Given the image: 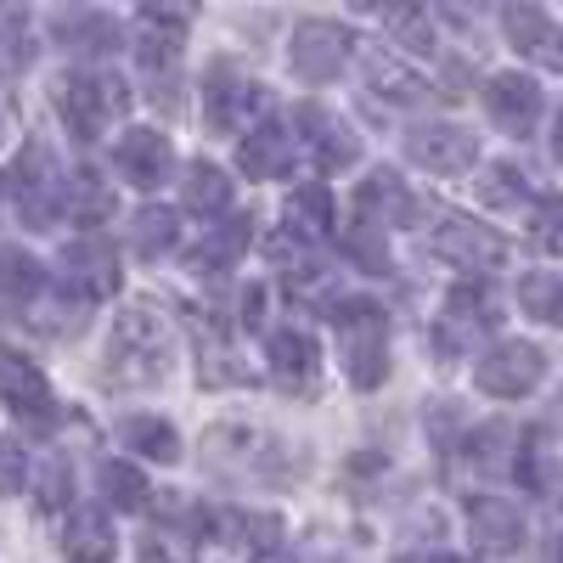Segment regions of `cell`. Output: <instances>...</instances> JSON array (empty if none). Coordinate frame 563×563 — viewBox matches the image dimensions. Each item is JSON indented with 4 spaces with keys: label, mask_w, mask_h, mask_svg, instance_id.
I'll list each match as a JSON object with an SVG mask.
<instances>
[{
    "label": "cell",
    "mask_w": 563,
    "mask_h": 563,
    "mask_svg": "<svg viewBox=\"0 0 563 563\" xmlns=\"http://www.w3.org/2000/svg\"><path fill=\"white\" fill-rule=\"evenodd\" d=\"M198 456L214 479L225 485H254V490H282L305 474V451L294 440H282L276 429H260V422H214V429L198 440Z\"/></svg>",
    "instance_id": "1"
},
{
    "label": "cell",
    "mask_w": 563,
    "mask_h": 563,
    "mask_svg": "<svg viewBox=\"0 0 563 563\" xmlns=\"http://www.w3.org/2000/svg\"><path fill=\"white\" fill-rule=\"evenodd\" d=\"M175 355V321L158 305H130L113 321V355L108 378L113 384H158Z\"/></svg>",
    "instance_id": "2"
},
{
    "label": "cell",
    "mask_w": 563,
    "mask_h": 563,
    "mask_svg": "<svg viewBox=\"0 0 563 563\" xmlns=\"http://www.w3.org/2000/svg\"><path fill=\"white\" fill-rule=\"evenodd\" d=\"M333 327H339V350L344 372L355 389H378L389 378V310L372 299H333Z\"/></svg>",
    "instance_id": "3"
},
{
    "label": "cell",
    "mask_w": 563,
    "mask_h": 563,
    "mask_svg": "<svg viewBox=\"0 0 563 563\" xmlns=\"http://www.w3.org/2000/svg\"><path fill=\"white\" fill-rule=\"evenodd\" d=\"M124 108H130V85L119 74H108V68H68L57 79V113L79 141L108 130Z\"/></svg>",
    "instance_id": "4"
},
{
    "label": "cell",
    "mask_w": 563,
    "mask_h": 563,
    "mask_svg": "<svg viewBox=\"0 0 563 563\" xmlns=\"http://www.w3.org/2000/svg\"><path fill=\"white\" fill-rule=\"evenodd\" d=\"M7 198L23 214V225H34V231H45L63 214V164L40 135L23 141V153H18V164L7 175Z\"/></svg>",
    "instance_id": "5"
},
{
    "label": "cell",
    "mask_w": 563,
    "mask_h": 563,
    "mask_svg": "<svg viewBox=\"0 0 563 563\" xmlns=\"http://www.w3.org/2000/svg\"><path fill=\"white\" fill-rule=\"evenodd\" d=\"M541 378H547V355L530 339H501L474 361V384L490 400H525L541 389Z\"/></svg>",
    "instance_id": "6"
},
{
    "label": "cell",
    "mask_w": 563,
    "mask_h": 563,
    "mask_svg": "<svg viewBox=\"0 0 563 563\" xmlns=\"http://www.w3.org/2000/svg\"><path fill=\"white\" fill-rule=\"evenodd\" d=\"M429 254L467 271V276H485L496 265H507V238L479 220H467V214H445L434 231H429Z\"/></svg>",
    "instance_id": "7"
},
{
    "label": "cell",
    "mask_w": 563,
    "mask_h": 563,
    "mask_svg": "<svg viewBox=\"0 0 563 563\" xmlns=\"http://www.w3.org/2000/svg\"><path fill=\"white\" fill-rule=\"evenodd\" d=\"M350 52H355V34L344 23H333V18H305L294 29V45H288L294 74L305 85H333L350 68Z\"/></svg>",
    "instance_id": "8"
},
{
    "label": "cell",
    "mask_w": 563,
    "mask_h": 563,
    "mask_svg": "<svg viewBox=\"0 0 563 563\" xmlns=\"http://www.w3.org/2000/svg\"><path fill=\"white\" fill-rule=\"evenodd\" d=\"M406 158L429 175H462L479 158V135L467 124H451V119L417 124V130H406Z\"/></svg>",
    "instance_id": "9"
},
{
    "label": "cell",
    "mask_w": 563,
    "mask_h": 563,
    "mask_svg": "<svg viewBox=\"0 0 563 563\" xmlns=\"http://www.w3.org/2000/svg\"><path fill=\"white\" fill-rule=\"evenodd\" d=\"M496 327V299H490V288H456L451 299H445V310H440V321H434V350L451 361V355H467L485 333Z\"/></svg>",
    "instance_id": "10"
},
{
    "label": "cell",
    "mask_w": 563,
    "mask_h": 563,
    "mask_svg": "<svg viewBox=\"0 0 563 563\" xmlns=\"http://www.w3.org/2000/svg\"><path fill=\"white\" fill-rule=\"evenodd\" d=\"M260 85L231 63V57H214L209 74H203V113H209V130H238L249 119V108H260Z\"/></svg>",
    "instance_id": "11"
},
{
    "label": "cell",
    "mask_w": 563,
    "mask_h": 563,
    "mask_svg": "<svg viewBox=\"0 0 563 563\" xmlns=\"http://www.w3.org/2000/svg\"><path fill=\"white\" fill-rule=\"evenodd\" d=\"M63 276H68V288L79 294V299H108V294H119V254H113V243L102 238V231H85V238H74L68 249H63Z\"/></svg>",
    "instance_id": "12"
},
{
    "label": "cell",
    "mask_w": 563,
    "mask_h": 563,
    "mask_svg": "<svg viewBox=\"0 0 563 563\" xmlns=\"http://www.w3.org/2000/svg\"><path fill=\"white\" fill-rule=\"evenodd\" d=\"M294 124L305 130V141H310V153H316V164H321V169H350V164L361 158V135H355L333 108H321V102H299V108H294Z\"/></svg>",
    "instance_id": "13"
},
{
    "label": "cell",
    "mask_w": 563,
    "mask_h": 563,
    "mask_svg": "<svg viewBox=\"0 0 563 563\" xmlns=\"http://www.w3.org/2000/svg\"><path fill=\"white\" fill-rule=\"evenodd\" d=\"M0 400H7L23 422H52V378L18 350H0Z\"/></svg>",
    "instance_id": "14"
},
{
    "label": "cell",
    "mask_w": 563,
    "mask_h": 563,
    "mask_svg": "<svg viewBox=\"0 0 563 563\" xmlns=\"http://www.w3.org/2000/svg\"><path fill=\"white\" fill-rule=\"evenodd\" d=\"M485 108L507 135H530L541 124V85L530 74H490L485 79Z\"/></svg>",
    "instance_id": "15"
},
{
    "label": "cell",
    "mask_w": 563,
    "mask_h": 563,
    "mask_svg": "<svg viewBox=\"0 0 563 563\" xmlns=\"http://www.w3.org/2000/svg\"><path fill=\"white\" fill-rule=\"evenodd\" d=\"M467 536H474L485 552H519V541H525L519 501H512V496H490V490L467 496Z\"/></svg>",
    "instance_id": "16"
},
{
    "label": "cell",
    "mask_w": 563,
    "mask_h": 563,
    "mask_svg": "<svg viewBox=\"0 0 563 563\" xmlns=\"http://www.w3.org/2000/svg\"><path fill=\"white\" fill-rule=\"evenodd\" d=\"M355 203H361V220L366 225H378V231H395V225H411L417 220V192L395 175V169H372L366 180H361V192H355Z\"/></svg>",
    "instance_id": "17"
},
{
    "label": "cell",
    "mask_w": 563,
    "mask_h": 563,
    "mask_svg": "<svg viewBox=\"0 0 563 563\" xmlns=\"http://www.w3.org/2000/svg\"><path fill=\"white\" fill-rule=\"evenodd\" d=\"M265 355H271V378H276V389H294V395L316 389V378H321V350H316L310 333L276 327L271 344H265Z\"/></svg>",
    "instance_id": "18"
},
{
    "label": "cell",
    "mask_w": 563,
    "mask_h": 563,
    "mask_svg": "<svg viewBox=\"0 0 563 563\" xmlns=\"http://www.w3.org/2000/svg\"><path fill=\"white\" fill-rule=\"evenodd\" d=\"M186 29H192V12L141 7V18H135V57H141V68L164 74V68L175 63V52L186 45Z\"/></svg>",
    "instance_id": "19"
},
{
    "label": "cell",
    "mask_w": 563,
    "mask_h": 563,
    "mask_svg": "<svg viewBox=\"0 0 563 563\" xmlns=\"http://www.w3.org/2000/svg\"><path fill=\"white\" fill-rule=\"evenodd\" d=\"M113 164H119L124 180L141 186V192H147V186H164L169 169H175L169 135H158V130H124V135H119V147H113Z\"/></svg>",
    "instance_id": "20"
},
{
    "label": "cell",
    "mask_w": 563,
    "mask_h": 563,
    "mask_svg": "<svg viewBox=\"0 0 563 563\" xmlns=\"http://www.w3.org/2000/svg\"><path fill=\"white\" fill-rule=\"evenodd\" d=\"M238 164H243V175H254V180H282V175L294 169V135H288V124L265 113V119L238 141Z\"/></svg>",
    "instance_id": "21"
},
{
    "label": "cell",
    "mask_w": 563,
    "mask_h": 563,
    "mask_svg": "<svg viewBox=\"0 0 563 563\" xmlns=\"http://www.w3.org/2000/svg\"><path fill=\"white\" fill-rule=\"evenodd\" d=\"M282 225H288V243L310 249L321 243L327 231H333V192H327L321 180H305L288 192V209H282Z\"/></svg>",
    "instance_id": "22"
},
{
    "label": "cell",
    "mask_w": 563,
    "mask_h": 563,
    "mask_svg": "<svg viewBox=\"0 0 563 563\" xmlns=\"http://www.w3.org/2000/svg\"><path fill=\"white\" fill-rule=\"evenodd\" d=\"M366 85L378 90V97L389 102V108H422L434 97V85L422 79V74H411L400 57H389V52H366Z\"/></svg>",
    "instance_id": "23"
},
{
    "label": "cell",
    "mask_w": 563,
    "mask_h": 563,
    "mask_svg": "<svg viewBox=\"0 0 563 563\" xmlns=\"http://www.w3.org/2000/svg\"><path fill=\"white\" fill-rule=\"evenodd\" d=\"M192 327H198V378H203V384H214V389H225V384H254V372L243 366L231 333L209 327L203 316H192Z\"/></svg>",
    "instance_id": "24"
},
{
    "label": "cell",
    "mask_w": 563,
    "mask_h": 563,
    "mask_svg": "<svg viewBox=\"0 0 563 563\" xmlns=\"http://www.w3.org/2000/svg\"><path fill=\"white\" fill-rule=\"evenodd\" d=\"M45 294V265L12 243H0V310L7 316H29V305Z\"/></svg>",
    "instance_id": "25"
},
{
    "label": "cell",
    "mask_w": 563,
    "mask_h": 563,
    "mask_svg": "<svg viewBox=\"0 0 563 563\" xmlns=\"http://www.w3.org/2000/svg\"><path fill=\"white\" fill-rule=\"evenodd\" d=\"M113 525L108 512L97 507H74L68 512V530H63V558L68 563H113Z\"/></svg>",
    "instance_id": "26"
},
{
    "label": "cell",
    "mask_w": 563,
    "mask_h": 563,
    "mask_svg": "<svg viewBox=\"0 0 563 563\" xmlns=\"http://www.w3.org/2000/svg\"><path fill=\"white\" fill-rule=\"evenodd\" d=\"M52 40H63L68 52H85V57H108L119 45V23L108 12H57Z\"/></svg>",
    "instance_id": "27"
},
{
    "label": "cell",
    "mask_w": 563,
    "mask_h": 563,
    "mask_svg": "<svg viewBox=\"0 0 563 563\" xmlns=\"http://www.w3.org/2000/svg\"><path fill=\"white\" fill-rule=\"evenodd\" d=\"M501 29H507V40L519 45L525 57H541V63H563L558 57V45H563V34H558V23L541 12V7H507L501 12Z\"/></svg>",
    "instance_id": "28"
},
{
    "label": "cell",
    "mask_w": 563,
    "mask_h": 563,
    "mask_svg": "<svg viewBox=\"0 0 563 563\" xmlns=\"http://www.w3.org/2000/svg\"><path fill=\"white\" fill-rule=\"evenodd\" d=\"M249 238H254V220H249V214L225 220L220 231H209V238H203V243L192 249V271H203V276H214V271H231V265L243 260Z\"/></svg>",
    "instance_id": "29"
},
{
    "label": "cell",
    "mask_w": 563,
    "mask_h": 563,
    "mask_svg": "<svg viewBox=\"0 0 563 563\" xmlns=\"http://www.w3.org/2000/svg\"><path fill=\"white\" fill-rule=\"evenodd\" d=\"M119 440H124L130 451H141L147 462H175V456H180V434L169 429L164 417H147V411L119 417Z\"/></svg>",
    "instance_id": "30"
},
{
    "label": "cell",
    "mask_w": 563,
    "mask_h": 563,
    "mask_svg": "<svg viewBox=\"0 0 563 563\" xmlns=\"http://www.w3.org/2000/svg\"><path fill=\"white\" fill-rule=\"evenodd\" d=\"M97 485H102L108 507H119V512H141V507H153V485H147V474H141L135 462L108 456V462L97 467Z\"/></svg>",
    "instance_id": "31"
},
{
    "label": "cell",
    "mask_w": 563,
    "mask_h": 563,
    "mask_svg": "<svg viewBox=\"0 0 563 563\" xmlns=\"http://www.w3.org/2000/svg\"><path fill=\"white\" fill-rule=\"evenodd\" d=\"M180 192H186V209H192V214H225L231 209V175L220 164L198 158V164H186Z\"/></svg>",
    "instance_id": "32"
},
{
    "label": "cell",
    "mask_w": 563,
    "mask_h": 563,
    "mask_svg": "<svg viewBox=\"0 0 563 563\" xmlns=\"http://www.w3.org/2000/svg\"><path fill=\"white\" fill-rule=\"evenodd\" d=\"M85 305L90 299H79V294H40L34 305H29V327H34V333H45V339H74L79 333V327H85Z\"/></svg>",
    "instance_id": "33"
},
{
    "label": "cell",
    "mask_w": 563,
    "mask_h": 563,
    "mask_svg": "<svg viewBox=\"0 0 563 563\" xmlns=\"http://www.w3.org/2000/svg\"><path fill=\"white\" fill-rule=\"evenodd\" d=\"M130 243H135V254H141V260H164V254L180 243V220H175V209H164V203H147V209L135 214Z\"/></svg>",
    "instance_id": "34"
},
{
    "label": "cell",
    "mask_w": 563,
    "mask_h": 563,
    "mask_svg": "<svg viewBox=\"0 0 563 563\" xmlns=\"http://www.w3.org/2000/svg\"><path fill=\"white\" fill-rule=\"evenodd\" d=\"M519 305H525V316H536L547 327H563V276L558 271L519 276Z\"/></svg>",
    "instance_id": "35"
},
{
    "label": "cell",
    "mask_w": 563,
    "mask_h": 563,
    "mask_svg": "<svg viewBox=\"0 0 563 563\" xmlns=\"http://www.w3.org/2000/svg\"><path fill=\"white\" fill-rule=\"evenodd\" d=\"M113 209V192L102 186L97 169H74L63 180V214H79V220H102Z\"/></svg>",
    "instance_id": "36"
},
{
    "label": "cell",
    "mask_w": 563,
    "mask_h": 563,
    "mask_svg": "<svg viewBox=\"0 0 563 563\" xmlns=\"http://www.w3.org/2000/svg\"><path fill=\"white\" fill-rule=\"evenodd\" d=\"M479 198H485L490 209H519V203H530L536 192H530V175H525L519 164H490L485 180H479Z\"/></svg>",
    "instance_id": "37"
},
{
    "label": "cell",
    "mask_w": 563,
    "mask_h": 563,
    "mask_svg": "<svg viewBox=\"0 0 563 563\" xmlns=\"http://www.w3.org/2000/svg\"><path fill=\"white\" fill-rule=\"evenodd\" d=\"M512 451H519V434H512L507 422H485V429L467 434V456H474L485 474H501V467L512 462Z\"/></svg>",
    "instance_id": "38"
},
{
    "label": "cell",
    "mask_w": 563,
    "mask_h": 563,
    "mask_svg": "<svg viewBox=\"0 0 563 563\" xmlns=\"http://www.w3.org/2000/svg\"><path fill=\"white\" fill-rule=\"evenodd\" d=\"M350 254H355L372 276H389V249H384V231H378V225L361 220V225L350 231Z\"/></svg>",
    "instance_id": "39"
},
{
    "label": "cell",
    "mask_w": 563,
    "mask_h": 563,
    "mask_svg": "<svg viewBox=\"0 0 563 563\" xmlns=\"http://www.w3.org/2000/svg\"><path fill=\"white\" fill-rule=\"evenodd\" d=\"M389 29L400 34L406 52H422V57H434V29L422 12H389Z\"/></svg>",
    "instance_id": "40"
},
{
    "label": "cell",
    "mask_w": 563,
    "mask_h": 563,
    "mask_svg": "<svg viewBox=\"0 0 563 563\" xmlns=\"http://www.w3.org/2000/svg\"><path fill=\"white\" fill-rule=\"evenodd\" d=\"M29 485V451L18 440H0V496H18Z\"/></svg>",
    "instance_id": "41"
},
{
    "label": "cell",
    "mask_w": 563,
    "mask_h": 563,
    "mask_svg": "<svg viewBox=\"0 0 563 563\" xmlns=\"http://www.w3.org/2000/svg\"><path fill=\"white\" fill-rule=\"evenodd\" d=\"M536 249H547V254L563 260V198H547L536 209Z\"/></svg>",
    "instance_id": "42"
},
{
    "label": "cell",
    "mask_w": 563,
    "mask_h": 563,
    "mask_svg": "<svg viewBox=\"0 0 563 563\" xmlns=\"http://www.w3.org/2000/svg\"><path fill=\"white\" fill-rule=\"evenodd\" d=\"M40 490H45L40 507H63V501H68V462H63V456L45 467V485H40Z\"/></svg>",
    "instance_id": "43"
},
{
    "label": "cell",
    "mask_w": 563,
    "mask_h": 563,
    "mask_svg": "<svg viewBox=\"0 0 563 563\" xmlns=\"http://www.w3.org/2000/svg\"><path fill=\"white\" fill-rule=\"evenodd\" d=\"M254 563H294V558L282 552V547H271V552H254Z\"/></svg>",
    "instance_id": "44"
},
{
    "label": "cell",
    "mask_w": 563,
    "mask_h": 563,
    "mask_svg": "<svg viewBox=\"0 0 563 563\" xmlns=\"http://www.w3.org/2000/svg\"><path fill=\"white\" fill-rule=\"evenodd\" d=\"M552 158L563 164V113H558V124H552Z\"/></svg>",
    "instance_id": "45"
},
{
    "label": "cell",
    "mask_w": 563,
    "mask_h": 563,
    "mask_svg": "<svg viewBox=\"0 0 563 563\" xmlns=\"http://www.w3.org/2000/svg\"><path fill=\"white\" fill-rule=\"evenodd\" d=\"M7 124H12V102L0 97V135H7Z\"/></svg>",
    "instance_id": "46"
},
{
    "label": "cell",
    "mask_w": 563,
    "mask_h": 563,
    "mask_svg": "<svg viewBox=\"0 0 563 563\" xmlns=\"http://www.w3.org/2000/svg\"><path fill=\"white\" fill-rule=\"evenodd\" d=\"M429 563H462V558H429Z\"/></svg>",
    "instance_id": "47"
},
{
    "label": "cell",
    "mask_w": 563,
    "mask_h": 563,
    "mask_svg": "<svg viewBox=\"0 0 563 563\" xmlns=\"http://www.w3.org/2000/svg\"><path fill=\"white\" fill-rule=\"evenodd\" d=\"M558 57H563V52H558Z\"/></svg>",
    "instance_id": "48"
}]
</instances>
